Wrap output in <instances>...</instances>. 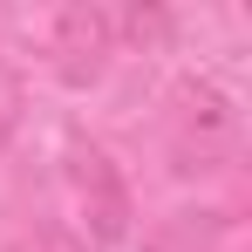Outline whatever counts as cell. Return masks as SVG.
<instances>
[{"label": "cell", "mask_w": 252, "mask_h": 252, "mask_svg": "<svg viewBox=\"0 0 252 252\" xmlns=\"http://www.w3.org/2000/svg\"><path fill=\"white\" fill-rule=\"evenodd\" d=\"M48 55H55V75L62 82H95L102 62H109V14L102 7H62L55 14V34H48Z\"/></svg>", "instance_id": "7a4b0ae2"}, {"label": "cell", "mask_w": 252, "mask_h": 252, "mask_svg": "<svg viewBox=\"0 0 252 252\" xmlns=\"http://www.w3.org/2000/svg\"><path fill=\"white\" fill-rule=\"evenodd\" d=\"M68 191H75V211H82L95 246H123L129 239V184L102 143H89V136L68 143Z\"/></svg>", "instance_id": "6da1fadb"}]
</instances>
